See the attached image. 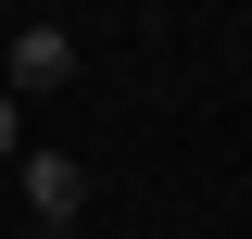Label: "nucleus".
<instances>
[{
	"mask_svg": "<svg viewBox=\"0 0 252 239\" xmlns=\"http://www.w3.org/2000/svg\"><path fill=\"white\" fill-rule=\"evenodd\" d=\"M63 76H76V26H26V38H0V101L63 89Z\"/></svg>",
	"mask_w": 252,
	"mask_h": 239,
	"instance_id": "f257e3e1",
	"label": "nucleus"
},
{
	"mask_svg": "<svg viewBox=\"0 0 252 239\" xmlns=\"http://www.w3.org/2000/svg\"><path fill=\"white\" fill-rule=\"evenodd\" d=\"M26 214L38 227H89V164H76V151H26Z\"/></svg>",
	"mask_w": 252,
	"mask_h": 239,
	"instance_id": "f03ea898",
	"label": "nucleus"
},
{
	"mask_svg": "<svg viewBox=\"0 0 252 239\" xmlns=\"http://www.w3.org/2000/svg\"><path fill=\"white\" fill-rule=\"evenodd\" d=\"M0 164H26V101H0Z\"/></svg>",
	"mask_w": 252,
	"mask_h": 239,
	"instance_id": "7ed1b4c3",
	"label": "nucleus"
}]
</instances>
